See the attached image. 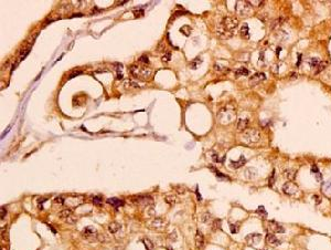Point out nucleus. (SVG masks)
Wrapping results in <instances>:
<instances>
[{"label":"nucleus","instance_id":"1","mask_svg":"<svg viewBox=\"0 0 331 250\" xmlns=\"http://www.w3.org/2000/svg\"><path fill=\"white\" fill-rule=\"evenodd\" d=\"M239 26V20L234 17H225L218 22L216 33L223 39H230L235 33V29Z\"/></svg>","mask_w":331,"mask_h":250},{"label":"nucleus","instance_id":"2","mask_svg":"<svg viewBox=\"0 0 331 250\" xmlns=\"http://www.w3.org/2000/svg\"><path fill=\"white\" fill-rule=\"evenodd\" d=\"M260 137H262V134L256 128H247L242 133V136H241V140L243 143H245L246 145H252V144H256L258 143L260 140Z\"/></svg>","mask_w":331,"mask_h":250},{"label":"nucleus","instance_id":"3","mask_svg":"<svg viewBox=\"0 0 331 250\" xmlns=\"http://www.w3.org/2000/svg\"><path fill=\"white\" fill-rule=\"evenodd\" d=\"M130 73L133 74L135 78L137 79H149L151 76V70L150 69L146 68V66H141L139 64H133L129 68Z\"/></svg>","mask_w":331,"mask_h":250},{"label":"nucleus","instance_id":"4","mask_svg":"<svg viewBox=\"0 0 331 250\" xmlns=\"http://www.w3.org/2000/svg\"><path fill=\"white\" fill-rule=\"evenodd\" d=\"M236 14L241 17H248L253 14L252 6L248 1H237L235 5Z\"/></svg>","mask_w":331,"mask_h":250},{"label":"nucleus","instance_id":"5","mask_svg":"<svg viewBox=\"0 0 331 250\" xmlns=\"http://www.w3.org/2000/svg\"><path fill=\"white\" fill-rule=\"evenodd\" d=\"M59 217L62 220H64L65 223L70 224V225H74L77 221V218L71 209H63L62 211L59 212Z\"/></svg>","mask_w":331,"mask_h":250},{"label":"nucleus","instance_id":"6","mask_svg":"<svg viewBox=\"0 0 331 250\" xmlns=\"http://www.w3.org/2000/svg\"><path fill=\"white\" fill-rule=\"evenodd\" d=\"M235 116V113L233 112V110H230V109H223L220 114H218V117H220V122L222 124H229L231 123Z\"/></svg>","mask_w":331,"mask_h":250},{"label":"nucleus","instance_id":"7","mask_svg":"<svg viewBox=\"0 0 331 250\" xmlns=\"http://www.w3.org/2000/svg\"><path fill=\"white\" fill-rule=\"evenodd\" d=\"M83 236L84 238L87 240H89L91 242L93 241H98V233H97V230L92 226L85 227L83 229Z\"/></svg>","mask_w":331,"mask_h":250},{"label":"nucleus","instance_id":"8","mask_svg":"<svg viewBox=\"0 0 331 250\" xmlns=\"http://www.w3.org/2000/svg\"><path fill=\"white\" fill-rule=\"evenodd\" d=\"M299 188L296 184H293V182H287L283 185V193L287 196H295L296 194H298Z\"/></svg>","mask_w":331,"mask_h":250},{"label":"nucleus","instance_id":"9","mask_svg":"<svg viewBox=\"0 0 331 250\" xmlns=\"http://www.w3.org/2000/svg\"><path fill=\"white\" fill-rule=\"evenodd\" d=\"M265 80H266V76H265V73L257 72V73H255V74H253V76L249 78L248 83H249V85L251 86H255V85H257V84H260V82L265 81Z\"/></svg>","mask_w":331,"mask_h":250},{"label":"nucleus","instance_id":"10","mask_svg":"<svg viewBox=\"0 0 331 250\" xmlns=\"http://www.w3.org/2000/svg\"><path fill=\"white\" fill-rule=\"evenodd\" d=\"M260 239H262V235L257 233H251V235L246 237V241H247L248 246H256V245H258Z\"/></svg>","mask_w":331,"mask_h":250},{"label":"nucleus","instance_id":"11","mask_svg":"<svg viewBox=\"0 0 331 250\" xmlns=\"http://www.w3.org/2000/svg\"><path fill=\"white\" fill-rule=\"evenodd\" d=\"M194 241H195V246L198 249H203L205 246V239L203 233L200 231V230H197V233H195L194 237Z\"/></svg>","mask_w":331,"mask_h":250},{"label":"nucleus","instance_id":"12","mask_svg":"<svg viewBox=\"0 0 331 250\" xmlns=\"http://www.w3.org/2000/svg\"><path fill=\"white\" fill-rule=\"evenodd\" d=\"M266 241H267V243H269L270 246H274V247H277V246H279V245H281V241H280L275 235H273V233H267Z\"/></svg>","mask_w":331,"mask_h":250},{"label":"nucleus","instance_id":"13","mask_svg":"<svg viewBox=\"0 0 331 250\" xmlns=\"http://www.w3.org/2000/svg\"><path fill=\"white\" fill-rule=\"evenodd\" d=\"M249 124V120L248 119H241L237 123V131L239 132H244L245 130H247V126Z\"/></svg>","mask_w":331,"mask_h":250},{"label":"nucleus","instance_id":"14","mask_svg":"<svg viewBox=\"0 0 331 250\" xmlns=\"http://www.w3.org/2000/svg\"><path fill=\"white\" fill-rule=\"evenodd\" d=\"M284 22H285V18L284 17H279V18H277V19H275V20H273V22L270 24L272 30H277V29H279L280 26H281Z\"/></svg>","mask_w":331,"mask_h":250},{"label":"nucleus","instance_id":"15","mask_svg":"<svg viewBox=\"0 0 331 250\" xmlns=\"http://www.w3.org/2000/svg\"><path fill=\"white\" fill-rule=\"evenodd\" d=\"M244 176H245L247 179H254V178L257 176V171H256L255 168H246L245 171H244Z\"/></svg>","mask_w":331,"mask_h":250},{"label":"nucleus","instance_id":"16","mask_svg":"<svg viewBox=\"0 0 331 250\" xmlns=\"http://www.w3.org/2000/svg\"><path fill=\"white\" fill-rule=\"evenodd\" d=\"M120 229H122V225H120L119 223H116V221H114V223H110V224H109L108 231L110 233H118Z\"/></svg>","mask_w":331,"mask_h":250},{"label":"nucleus","instance_id":"17","mask_svg":"<svg viewBox=\"0 0 331 250\" xmlns=\"http://www.w3.org/2000/svg\"><path fill=\"white\" fill-rule=\"evenodd\" d=\"M245 163H246V158L244 157V156H241V157H239L237 161L232 162V163H231V167L235 168V169H236V168L242 167V166L245 164Z\"/></svg>","mask_w":331,"mask_h":250},{"label":"nucleus","instance_id":"18","mask_svg":"<svg viewBox=\"0 0 331 250\" xmlns=\"http://www.w3.org/2000/svg\"><path fill=\"white\" fill-rule=\"evenodd\" d=\"M270 229L273 230L274 233H285V229H284V227L280 226L279 224H277V223H270Z\"/></svg>","mask_w":331,"mask_h":250},{"label":"nucleus","instance_id":"19","mask_svg":"<svg viewBox=\"0 0 331 250\" xmlns=\"http://www.w3.org/2000/svg\"><path fill=\"white\" fill-rule=\"evenodd\" d=\"M107 202L110 204L112 206H114V207H120V206L124 205L123 200H122V199H118V198H108L107 199Z\"/></svg>","mask_w":331,"mask_h":250},{"label":"nucleus","instance_id":"20","mask_svg":"<svg viewBox=\"0 0 331 250\" xmlns=\"http://www.w3.org/2000/svg\"><path fill=\"white\" fill-rule=\"evenodd\" d=\"M241 34H242L243 38L245 39L249 38V28L247 23H243L242 28H241Z\"/></svg>","mask_w":331,"mask_h":250},{"label":"nucleus","instance_id":"21","mask_svg":"<svg viewBox=\"0 0 331 250\" xmlns=\"http://www.w3.org/2000/svg\"><path fill=\"white\" fill-rule=\"evenodd\" d=\"M202 63V59L201 58H195L194 60H192L191 62H190V64H189V66H190V69H192V70H195V69H198L200 65H201Z\"/></svg>","mask_w":331,"mask_h":250},{"label":"nucleus","instance_id":"22","mask_svg":"<svg viewBox=\"0 0 331 250\" xmlns=\"http://www.w3.org/2000/svg\"><path fill=\"white\" fill-rule=\"evenodd\" d=\"M296 175H297V171H293V169H285L284 171V176L287 179H293Z\"/></svg>","mask_w":331,"mask_h":250},{"label":"nucleus","instance_id":"23","mask_svg":"<svg viewBox=\"0 0 331 250\" xmlns=\"http://www.w3.org/2000/svg\"><path fill=\"white\" fill-rule=\"evenodd\" d=\"M328 65V62L327 61H320V63L318 64V66L316 69H314V74H319V73L322 71V70H324L326 69V66Z\"/></svg>","mask_w":331,"mask_h":250},{"label":"nucleus","instance_id":"24","mask_svg":"<svg viewBox=\"0 0 331 250\" xmlns=\"http://www.w3.org/2000/svg\"><path fill=\"white\" fill-rule=\"evenodd\" d=\"M151 224H152V225H151V227H152V228H155V229H159V228H162V227H164V220L160 219V218H157V219H155Z\"/></svg>","mask_w":331,"mask_h":250},{"label":"nucleus","instance_id":"25","mask_svg":"<svg viewBox=\"0 0 331 250\" xmlns=\"http://www.w3.org/2000/svg\"><path fill=\"white\" fill-rule=\"evenodd\" d=\"M115 68H116V72H117V79L122 80L123 79V64H120V63H115Z\"/></svg>","mask_w":331,"mask_h":250},{"label":"nucleus","instance_id":"26","mask_svg":"<svg viewBox=\"0 0 331 250\" xmlns=\"http://www.w3.org/2000/svg\"><path fill=\"white\" fill-rule=\"evenodd\" d=\"M248 74H249V71L245 68H239V69H237V70H235L236 76H248Z\"/></svg>","mask_w":331,"mask_h":250},{"label":"nucleus","instance_id":"27","mask_svg":"<svg viewBox=\"0 0 331 250\" xmlns=\"http://www.w3.org/2000/svg\"><path fill=\"white\" fill-rule=\"evenodd\" d=\"M129 83H130V85L135 86V88H139V89L140 88H145V85H146V83L141 82L139 80H130Z\"/></svg>","mask_w":331,"mask_h":250},{"label":"nucleus","instance_id":"28","mask_svg":"<svg viewBox=\"0 0 331 250\" xmlns=\"http://www.w3.org/2000/svg\"><path fill=\"white\" fill-rule=\"evenodd\" d=\"M143 243H145V246H146L147 250H154L155 243L152 242L150 239H148V238H145V239H143Z\"/></svg>","mask_w":331,"mask_h":250},{"label":"nucleus","instance_id":"29","mask_svg":"<svg viewBox=\"0 0 331 250\" xmlns=\"http://www.w3.org/2000/svg\"><path fill=\"white\" fill-rule=\"evenodd\" d=\"M164 200L167 204H169L170 206H173L176 204V196L174 195H167L164 197Z\"/></svg>","mask_w":331,"mask_h":250},{"label":"nucleus","instance_id":"30","mask_svg":"<svg viewBox=\"0 0 331 250\" xmlns=\"http://www.w3.org/2000/svg\"><path fill=\"white\" fill-rule=\"evenodd\" d=\"M320 63V60L318 58H314V59H310V61H309V64H310V68L312 69V70H314V69L317 68L318 64Z\"/></svg>","mask_w":331,"mask_h":250},{"label":"nucleus","instance_id":"31","mask_svg":"<svg viewBox=\"0 0 331 250\" xmlns=\"http://www.w3.org/2000/svg\"><path fill=\"white\" fill-rule=\"evenodd\" d=\"M323 192L326 193L327 195H331V181H329V182L323 184Z\"/></svg>","mask_w":331,"mask_h":250},{"label":"nucleus","instance_id":"32","mask_svg":"<svg viewBox=\"0 0 331 250\" xmlns=\"http://www.w3.org/2000/svg\"><path fill=\"white\" fill-rule=\"evenodd\" d=\"M209 156L211 157L212 162H215V163H218V162H221V159L218 158V153H215V152H210V153H209Z\"/></svg>","mask_w":331,"mask_h":250},{"label":"nucleus","instance_id":"33","mask_svg":"<svg viewBox=\"0 0 331 250\" xmlns=\"http://www.w3.org/2000/svg\"><path fill=\"white\" fill-rule=\"evenodd\" d=\"M180 32H182L185 35H190V33H191V28L188 27V26H185V27H182L180 29Z\"/></svg>","mask_w":331,"mask_h":250},{"label":"nucleus","instance_id":"34","mask_svg":"<svg viewBox=\"0 0 331 250\" xmlns=\"http://www.w3.org/2000/svg\"><path fill=\"white\" fill-rule=\"evenodd\" d=\"M138 61H139L140 63H143V64H148V63H149V59H148V55H146V54L141 55Z\"/></svg>","mask_w":331,"mask_h":250},{"label":"nucleus","instance_id":"35","mask_svg":"<svg viewBox=\"0 0 331 250\" xmlns=\"http://www.w3.org/2000/svg\"><path fill=\"white\" fill-rule=\"evenodd\" d=\"M30 50H31V47H29V48H28L27 50H23V51L21 52L20 60H23V59H26V57H27V55L29 54V52H30Z\"/></svg>","mask_w":331,"mask_h":250},{"label":"nucleus","instance_id":"36","mask_svg":"<svg viewBox=\"0 0 331 250\" xmlns=\"http://www.w3.org/2000/svg\"><path fill=\"white\" fill-rule=\"evenodd\" d=\"M214 69L216 70V71H218V72H223V71H227V68L226 66H221L220 64H215L214 65Z\"/></svg>","mask_w":331,"mask_h":250},{"label":"nucleus","instance_id":"37","mask_svg":"<svg viewBox=\"0 0 331 250\" xmlns=\"http://www.w3.org/2000/svg\"><path fill=\"white\" fill-rule=\"evenodd\" d=\"M170 60H171V54L169 53V52H168V53H166V54L162 57V62H164V63H168V62L170 61Z\"/></svg>","mask_w":331,"mask_h":250},{"label":"nucleus","instance_id":"38","mask_svg":"<svg viewBox=\"0 0 331 250\" xmlns=\"http://www.w3.org/2000/svg\"><path fill=\"white\" fill-rule=\"evenodd\" d=\"M93 202H95V204H102L103 199H102V197H99V196H95V197H93Z\"/></svg>","mask_w":331,"mask_h":250},{"label":"nucleus","instance_id":"39","mask_svg":"<svg viewBox=\"0 0 331 250\" xmlns=\"http://www.w3.org/2000/svg\"><path fill=\"white\" fill-rule=\"evenodd\" d=\"M54 202H58V204H60V205H63V204L65 202V200H64L63 197H58V198L54 199Z\"/></svg>","mask_w":331,"mask_h":250},{"label":"nucleus","instance_id":"40","mask_svg":"<svg viewBox=\"0 0 331 250\" xmlns=\"http://www.w3.org/2000/svg\"><path fill=\"white\" fill-rule=\"evenodd\" d=\"M0 211H1V219H4L5 217H6V215H7V210H6V208L2 206V207L0 208Z\"/></svg>","mask_w":331,"mask_h":250},{"label":"nucleus","instance_id":"41","mask_svg":"<svg viewBox=\"0 0 331 250\" xmlns=\"http://www.w3.org/2000/svg\"><path fill=\"white\" fill-rule=\"evenodd\" d=\"M311 173H314V174H319V169H318V167L316 166V165H312V167H311Z\"/></svg>","mask_w":331,"mask_h":250},{"label":"nucleus","instance_id":"42","mask_svg":"<svg viewBox=\"0 0 331 250\" xmlns=\"http://www.w3.org/2000/svg\"><path fill=\"white\" fill-rule=\"evenodd\" d=\"M81 73H82V71H75V72H73L71 76H68V79H72V78H74V76H80Z\"/></svg>","mask_w":331,"mask_h":250},{"label":"nucleus","instance_id":"43","mask_svg":"<svg viewBox=\"0 0 331 250\" xmlns=\"http://www.w3.org/2000/svg\"><path fill=\"white\" fill-rule=\"evenodd\" d=\"M10 128H11V126H8V127H7V130L5 131L4 133H2V135H1V138H4V137L6 136V135H7L8 133H9V131H10Z\"/></svg>","mask_w":331,"mask_h":250},{"label":"nucleus","instance_id":"44","mask_svg":"<svg viewBox=\"0 0 331 250\" xmlns=\"http://www.w3.org/2000/svg\"><path fill=\"white\" fill-rule=\"evenodd\" d=\"M230 228H231V231H232V233H237V228H236L235 226L231 225V226H230Z\"/></svg>","mask_w":331,"mask_h":250},{"label":"nucleus","instance_id":"45","mask_svg":"<svg viewBox=\"0 0 331 250\" xmlns=\"http://www.w3.org/2000/svg\"><path fill=\"white\" fill-rule=\"evenodd\" d=\"M274 175H275V173L273 171V174H272V177H270L269 179V185L270 186H273V183H274Z\"/></svg>","mask_w":331,"mask_h":250},{"label":"nucleus","instance_id":"46","mask_svg":"<svg viewBox=\"0 0 331 250\" xmlns=\"http://www.w3.org/2000/svg\"><path fill=\"white\" fill-rule=\"evenodd\" d=\"M264 60V52H262L260 54V61H263Z\"/></svg>","mask_w":331,"mask_h":250},{"label":"nucleus","instance_id":"47","mask_svg":"<svg viewBox=\"0 0 331 250\" xmlns=\"http://www.w3.org/2000/svg\"><path fill=\"white\" fill-rule=\"evenodd\" d=\"M197 196H198V199H199V200H201V195H200V193H199L198 192V190H197Z\"/></svg>","mask_w":331,"mask_h":250},{"label":"nucleus","instance_id":"48","mask_svg":"<svg viewBox=\"0 0 331 250\" xmlns=\"http://www.w3.org/2000/svg\"><path fill=\"white\" fill-rule=\"evenodd\" d=\"M126 2H128V1H127V0H124V1H119V2H118V5H125Z\"/></svg>","mask_w":331,"mask_h":250},{"label":"nucleus","instance_id":"49","mask_svg":"<svg viewBox=\"0 0 331 250\" xmlns=\"http://www.w3.org/2000/svg\"><path fill=\"white\" fill-rule=\"evenodd\" d=\"M262 250H265V249H262Z\"/></svg>","mask_w":331,"mask_h":250}]
</instances>
